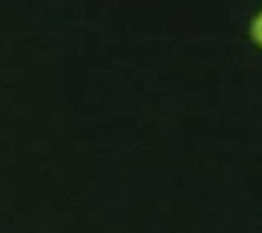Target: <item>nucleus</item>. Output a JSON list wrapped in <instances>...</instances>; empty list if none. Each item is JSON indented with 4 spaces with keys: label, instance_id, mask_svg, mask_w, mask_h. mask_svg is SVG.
Listing matches in <instances>:
<instances>
[{
    "label": "nucleus",
    "instance_id": "nucleus-1",
    "mask_svg": "<svg viewBox=\"0 0 262 233\" xmlns=\"http://www.w3.org/2000/svg\"><path fill=\"white\" fill-rule=\"evenodd\" d=\"M250 33L253 39L259 42V44H262V11L253 16V19L250 23Z\"/></svg>",
    "mask_w": 262,
    "mask_h": 233
}]
</instances>
